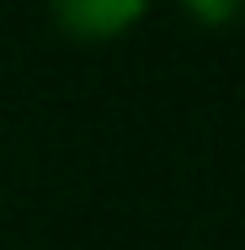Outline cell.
Listing matches in <instances>:
<instances>
[{
  "label": "cell",
  "instance_id": "obj_1",
  "mask_svg": "<svg viewBox=\"0 0 245 250\" xmlns=\"http://www.w3.org/2000/svg\"><path fill=\"white\" fill-rule=\"evenodd\" d=\"M134 5L123 0V5H64V21H75V27H112V21H123Z\"/></svg>",
  "mask_w": 245,
  "mask_h": 250
}]
</instances>
